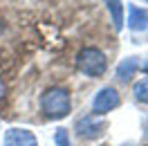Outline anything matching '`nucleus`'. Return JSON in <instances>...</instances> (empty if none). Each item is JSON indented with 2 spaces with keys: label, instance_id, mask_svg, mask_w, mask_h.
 <instances>
[{
  "label": "nucleus",
  "instance_id": "2",
  "mask_svg": "<svg viewBox=\"0 0 148 146\" xmlns=\"http://www.w3.org/2000/svg\"><path fill=\"white\" fill-rule=\"evenodd\" d=\"M76 67L79 72H83L85 76L90 79H97V76H103L106 70H108V59L99 47H83L79 50L76 54Z\"/></svg>",
  "mask_w": 148,
  "mask_h": 146
},
{
  "label": "nucleus",
  "instance_id": "11",
  "mask_svg": "<svg viewBox=\"0 0 148 146\" xmlns=\"http://www.w3.org/2000/svg\"><path fill=\"white\" fill-rule=\"evenodd\" d=\"M7 97V85H5V81L0 79V99H5Z\"/></svg>",
  "mask_w": 148,
  "mask_h": 146
},
{
  "label": "nucleus",
  "instance_id": "12",
  "mask_svg": "<svg viewBox=\"0 0 148 146\" xmlns=\"http://www.w3.org/2000/svg\"><path fill=\"white\" fill-rule=\"evenodd\" d=\"M144 72H146V74H148V63H146V65H144Z\"/></svg>",
  "mask_w": 148,
  "mask_h": 146
},
{
  "label": "nucleus",
  "instance_id": "4",
  "mask_svg": "<svg viewBox=\"0 0 148 146\" xmlns=\"http://www.w3.org/2000/svg\"><path fill=\"white\" fill-rule=\"evenodd\" d=\"M74 130H76V135L83 137V139H97L106 130V119L99 117V115H85V117H81L76 121Z\"/></svg>",
  "mask_w": 148,
  "mask_h": 146
},
{
  "label": "nucleus",
  "instance_id": "6",
  "mask_svg": "<svg viewBox=\"0 0 148 146\" xmlns=\"http://www.w3.org/2000/svg\"><path fill=\"white\" fill-rule=\"evenodd\" d=\"M123 23H128V29L132 32H141L148 27V11L128 2V20H123Z\"/></svg>",
  "mask_w": 148,
  "mask_h": 146
},
{
  "label": "nucleus",
  "instance_id": "9",
  "mask_svg": "<svg viewBox=\"0 0 148 146\" xmlns=\"http://www.w3.org/2000/svg\"><path fill=\"white\" fill-rule=\"evenodd\" d=\"M132 94H135L137 101L148 103V76H144V79H139V81L132 83Z\"/></svg>",
  "mask_w": 148,
  "mask_h": 146
},
{
  "label": "nucleus",
  "instance_id": "13",
  "mask_svg": "<svg viewBox=\"0 0 148 146\" xmlns=\"http://www.w3.org/2000/svg\"><path fill=\"white\" fill-rule=\"evenodd\" d=\"M146 2H148V0H146Z\"/></svg>",
  "mask_w": 148,
  "mask_h": 146
},
{
  "label": "nucleus",
  "instance_id": "8",
  "mask_svg": "<svg viewBox=\"0 0 148 146\" xmlns=\"http://www.w3.org/2000/svg\"><path fill=\"white\" fill-rule=\"evenodd\" d=\"M106 7L110 11L114 32H121V27H123V2L121 0H106Z\"/></svg>",
  "mask_w": 148,
  "mask_h": 146
},
{
  "label": "nucleus",
  "instance_id": "1",
  "mask_svg": "<svg viewBox=\"0 0 148 146\" xmlns=\"http://www.w3.org/2000/svg\"><path fill=\"white\" fill-rule=\"evenodd\" d=\"M40 110L47 119H63L72 112V97L67 88L52 85L40 97Z\"/></svg>",
  "mask_w": 148,
  "mask_h": 146
},
{
  "label": "nucleus",
  "instance_id": "7",
  "mask_svg": "<svg viewBox=\"0 0 148 146\" xmlns=\"http://www.w3.org/2000/svg\"><path fill=\"white\" fill-rule=\"evenodd\" d=\"M137 67H139V59H137V56H128V59H123V61L117 65V79H119L121 83L132 81V76H135V72H137Z\"/></svg>",
  "mask_w": 148,
  "mask_h": 146
},
{
  "label": "nucleus",
  "instance_id": "10",
  "mask_svg": "<svg viewBox=\"0 0 148 146\" xmlns=\"http://www.w3.org/2000/svg\"><path fill=\"white\" fill-rule=\"evenodd\" d=\"M54 144L56 146H72L70 144V130H67V128L58 126L54 130Z\"/></svg>",
  "mask_w": 148,
  "mask_h": 146
},
{
  "label": "nucleus",
  "instance_id": "3",
  "mask_svg": "<svg viewBox=\"0 0 148 146\" xmlns=\"http://www.w3.org/2000/svg\"><path fill=\"white\" fill-rule=\"evenodd\" d=\"M119 103H121L119 92L114 90L112 85H103L101 90L94 94V99H92V115L103 117L106 112H110V110L119 108Z\"/></svg>",
  "mask_w": 148,
  "mask_h": 146
},
{
  "label": "nucleus",
  "instance_id": "5",
  "mask_svg": "<svg viewBox=\"0 0 148 146\" xmlns=\"http://www.w3.org/2000/svg\"><path fill=\"white\" fill-rule=\"evenodd\" d=\"M5 146H38V139L27 128H9L5 133Z\"/></svg>",
  "mask_w": 148,
  "mask_h": 146
}]
</instances>
